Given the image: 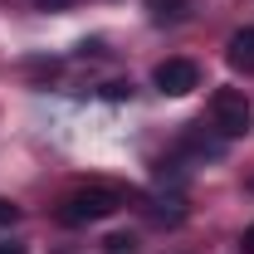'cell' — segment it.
<instances>
[{
    "label": "cell",
    "instance_id": "cell-2",
    "mask_svg": "<svg viewBox=\"0 0 254 254\" xmlns=\"http://www.w3.org/2000/svg\"><path fill=\"white\" fill-rule=\"evenodd\" d=\"M205 113H210V127L220 137H245L254 127V108H250V98L240 93V88H215L210 103H205Z\"/></svg>",
    "mask_w": 254,
    "mask_h": 254
},
{
    "label": "cell",
    "instance_id": "cell-11",
    "mask_svg": "<svg viewBox=\"0 0 254 254\" xmlns=\"http://www.w3.org/2000/svg\"><path fill=\"white\" fill-rule=\"evenodd\" d=\"M250 190H254V181H250Z\"/></svg>",
    "mask_w": 254,
    "mask_h": 254
},
{
    "label": "cell",
    "instance_id": "cell-4",
    "mask_svg": "<svg viewBox=\"0 0 254 254\" xmlns=\"http://www.w3.org/2000/svg\"><path fill=\"white\" fill-rule=\"evenodd\" d=\"M225 59L235 64L240 73H254V25H250V30H235V34H230V44H225Z\"/></svg>",
    "mask_w": 254,
    "mask_h": 254
},
{
    "label": "cell",
    "instance_id": "cell-3",
    "mask_svg": "<svg viewBox=\"0 0 254 254\" xmlns=\"http://www.w3.org/2000/svg\"><path fill=\"white\" fill-rule=\"evenodd\" d=\"M152 83H157L166 98H186L190 88H200V68L190 59H161L152 68Z\"/></svg>",
    "mask_w": 254,
    "mask_h": 254
},
{
    "label": "cell",
    "instance_id": "cell-9",
    "mask_svg": "<svg viewBox=\"0 0 254 254\" xmlns=\"http://www.w3.org/2000/svg\"><path fill=\"white\" fill-rule=\"evenodd\" d=\"M34 5H44V10H64V5H73V0H34Z\"/></svg>",
    "mask_w": 254,
    "mask_h": 254
},
{
    "label": "cell",
    "instance_id": "cell-7",
    "mask_svg": "<svg viewBox=\"0 0 254 254\" xmlns=\"http://www.w3.org/2000/svg\"><path fill=\"white\" fill-rule=\"evenodd\" d=\"M15 220H20V210H15L10 200H0V225H15Z\"/></svg>",
    "mask_w": 254,
    "mask_h": 254
},
{
    "label": "cell",
    "instance_id": "cell-10",
    "mask_svg": "<svg viewBox=\"0 0 254 254\" xmlns=\"http://www.w3.org/2000/svg\"><path fill=\"white\" fill-rule=\"evenodd\" d=\"M0 254H25V250H20V245H0Z\"/></svg>",
    "mask_w": 254,
    "mask_h": 254
},
{
    "label": "cell",
    "instance_id": "cell-6",
    "mask_svg": "<svg viewBox=\"0 0 254 254\" xmlns=\"http://www.w3.org/2000/svg\"><path fill=\"white\" fill-rule=\"evenodd\" d=\"M103 250H108V254H137V240H132V235H108Z\"/></svg>",
    "mask_w": 254,
    "mask_h": 254
},
{
    "label": "cell",
    "instance_id": "cell-5",
    "mask_svg": "<svg viewBox=\"0 0 254 254\" xmlns=\"http://www.w3.org/2000/svg\"><path fill=\"white\" fill-rule=\"evenodd\" d=\"M190 0H147V10H152V20H181L186 15Z\"/></svg>",
    "mask_w": 254,
    "mask_h": 254
},
{
    "label": "cell",
    "instance_id": "cell-1",
    "mask_svg": "<svg viewBox=\"0 0 254 254\" xmlns=\"http://www.w3.org/2000/svg\"><path fill=\"white\" fill-rule=\"evenodd\" d=\"M123 205H127V186H118V181H88V186L64 195L59 220L64 225H98L108 215H118Z\"/></svg>",
    "mask_w": 254,
    "mask_h": 254
},
{
    "label": "cell",
    "instance_id": "cell-8",
    "mask_svg": "<svg viewBox=\"0 0 254 254\" xmlns=\"http://www.w3.org/2000/svg\"><path fill=\"white\" fill-rule=\"evenodd\" d=\"M240 250H245V254H254V225L245 230V235H240Z\"/></svg>",
    "mask_w": 254,
    "mask_h": 254
}]
</instances>
